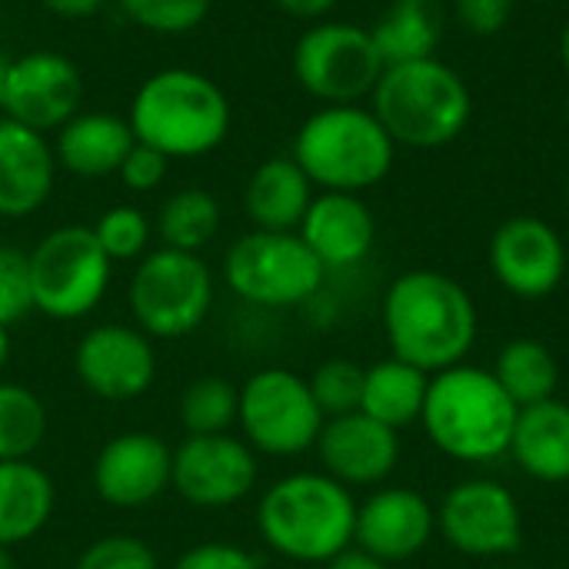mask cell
I'll return each mask as SVG.
<instances>
[{"mask_svg": "<svg viewBox=\"0 0 569 569\" xmlns=\"http://www.w3.org/2000/svg\"><path fill=\"white\" fill-rule=\"evenodd\" d=\"M383 333L390 353L440 373L467 363L477 343V303L460 280L440 270H407L383 297Z\"/></svg>", "mask_w": 569, "mask_h": 569, "instance_id": "cell-1", "label": "cell"}, {"mask_svg": "<svg viewBox=\"0 0 569 569\" xmlns=\"http://www.w3.org/2000/svg\"><path fill=\"white\" fill-rule=\"evenodd\" d=\"M127 123L137 143L160 150L167 160H200L227 140L233 110L213 77L163 67L137 87Z\"/></svg>", "mask_w": 569, "mask_h": 569, "instance_id": "cell-2", "label": "cell"}, {"mask_svg": "<svg viewBox=\"0 0 569 569\" xmlns=\"http://www.w3.org/2000/svg\"><path fill=\"white\" fill-rule=\"evenodd\" d=\"M357 500L353 490L323 470L287 473L270 483L257 503L260 540L293 563H330L353 547Z\"/></svg>", "mask_w": 569, "mask_h": 569, "instance_id": "cell-3", "label": "cell"}, {"mask_svg": "<svg viewBox=\"0 0 569 569\" xmlns=\"http://www.w3.org/2000/svg\"><path fill=\"white\" fill-rule=\"evenodd\" d=\"M520 407L507 397L493 370L457 363L430 373L423 430L430 443L457 463H493L510 453Z\"/></svg>", "mask_w": 569, "mask_h": 569, "instance_id": "cell-4", "label": "cell"}, {"mask_svg": "<svg viewBox=\"0 0 569 569\" xmlns=\"http://www.w3.org/2000/svg\"><path fill=\"white\" fill-rule=\"evenodd\" d=\"M370 110L387 127L393 143L433 150L453 143L473 117L467 80L440 57L383 67Z\"/></svg>", "mask_w": 569, "mask_h": 569, "instance_id": "cell-5", "label": "cell"}, {"mask_svg": "<svg viewBox=\"0 0 569 569\" xmlns=\"http://www.w3.org/2000/svg\"><path fill=\"white\" fill-rule=\"evenodd\" d=\"M290 157L313 187L363 193L387 180L397 160V143L370 107L323 103L300 123Z\"/></svg>", "mask_w": 569, "mask_h": 569, "instance_id": "cell-6", "label": "cell"}, {"mask_svg": "<svg viewBox=\"0 0 569 569\" xmlns=\"http://www.w3.org/2000/svg\"><path fill=\"white\" fill-rule=\"evenodd\" d=\"M213 297L217 283L207 260L170 247L137 260L127 287L133 327L150 340H183L197 333L213 310Z\"/></svg>", "mask_w": 569, "mask_h": 569, "instance_id": "cell-7", "label": "cell"}, {"mask_svg": "<svg viewBox=\"0 0 569 569\" xmlns=\"http://www.w3.org/2000/svg\"><path fill=\"white\" fill-rule=\"evenodd\" d=\"M327 280L323 263L297 230H250L223 257V283L250 307L290 310L310 303Z\"/></svg>", "mask_w": 569, "mask_h": 569, "instance_id": "cell-8", "label": "cell"}, {"mask_svg": "<svg viewBox=\"0 0 569 569\" xmlns=\"http://www.w3.org/2000/svg\"><path fill=\"white\" fill-rule=\"evenodd\" d=\"M27 260L33 313H43L50 320H83L103 303L110 290L113 263L100 250L90 227L67 223L43 233Z\"/></svg>", "mask_w": 569, "mask_h": 569, "instance_id": "cell-9", "label": "cell"}, {"mask_svg": "<svg viewBox=\"0 0 569 569\" xmlns=\"http://www.w3.org/2000/svg\"><path fill=\"white\" fill-rule=\"evenodd\" d=\"M243 440L263 457H300L317 447L327 423L307 377L287 367H263L240 387L237 413Z\"/></svg>", "mask_w": 569, "mask_h": 569, "instance_id": "cell-10", "label": "cell"}, {"mask_svg": "<svg viewBox=\"0 0 569 569\" xmlns=\"http://www.w3.org/2000/svg\"><path fill=\"white\" fill-rule=\"evenodd\" d=\"M293 77L320 103H360L373 93L383 60L367 27L317 20L293 43Z\"/></svg>", "mask_w": 569, "mask_h": 569, "instance_id": "cell-11", "label": "cell"}, {"mask_svg": "<svg viewBox=\"0 0 569 569\" xmlns=\"http://www.w3.org/2000/svg\"><path fill=\"white\" fill-rule=\"evenodd\" d=\"M440 537L463 557L497 560L510 557L523 543V510L513 490L497 480H463L447 490L437 510Z\"/></svg>", "mask_w": 569, "mask_h": 569, "instance_id": "cell-12", "label": "cell"}, {"mask_svg": "<svg viewBox=\"0 0 569 569\" xmlns=\"http://www.w3.org/2000/svg\"><path fill=\"white\" fill-rule=\"evenodd\" d=\"M260 480L257 450L233 433L187 437L173 447L170 490L200 510H223L253 493Z\"/></svg>", "mask_w": 569, "mask_h": 569, "instance_id": "cell-13", "label": "cell"}, {"mask_svg": "<svg viewBox=\"0 0 569 569\" xmlns=\"http://www.w3.org/2000/svg\"><path fill=\"white\" fill-rule=\"evenodd\" d=\"M83 103V73L60 50H27L23 57H10L3 117L40 130L57 133L70 117L80 113Z\"/></svg>", "mask_w": 569, "mask_h": 569, "instance_id": "cell-14", "label": "cell"}, {"mask_svg": "<svg viewBox=\"0 0 569 569\" xmlns=\"http://www.w3.org/2000/svg\"><path fill=\"white\" fill-rule=\"evenodd\" d=\"M73 370L93 397L127 403L153 387L157 350L153 340L133 323H97L77 340Z\"/></svg>", "mask_w": 569, "mask_h": 569, "instance_id": "cell-15", "label": "cell"}, {"mask_svg": "<svg viewBox=\"0 0 569 569\" xmlns=\"http://www.w3.org/2000/svg\"><path fill=\"white\" fill-rule=\"evenodd\" d=\"M567 267L563 237L540 217H510L490 237V270L520 300L550 297L563 283Z\"/></svg>", "mask_w": 569, "mask_h": 569, "instance_id": "cell-16", "label": "cell"}, {"mask_svg": "<svg viewBox=\"0 0 569 569\" xmlns=\"http://www.w3.org/2000/svg\"><path fill=\"white\" fill-rule=\"evenodd\" d=\"M173 450L147 430H127L107 440L93 460V493L117 510H140L170 490Z\"/></svg>", "mask_w": 569, "mask_h": 569, "instance_id": "cell-17", "label": "cell"}, {"mask_svg": "<svg viewBox=\"0 0 569 569\" xmlns=\"http://www.w3.org/2000/svg\"><path fill=\"white\" fill-rule=\"evenodd\" d=\"M433 533L437 510L410 487H377L363 503H357L353 543L387 567L420 557Z\"/></svg>", "mask_w": 569, "mask_h": 569, "instance_id": "cell-18", "label": "cell"}, {"mask_svg": "<svg viewBox=\"0 0 569 569\" xmlns=\"http://www.w3.org/2000/svg\"><path fill=\"white\" fill-rule=\"evenodd\" d=\"M313 450L320 457L323 473L343 483L347 490L383 487L400 463L397 430L377 423L360 410L327 420Z\"/></svg>", "mask_w": 569, "mask_h": 569, "instance_id": "cell-19", "label": "cell"}, {"mask_svg": "<svg viewBox=\"0 0 569 569\" xmlns=\"http://www.w3.org/2000/svg\"><path fill=\"white\" fill-rule=\"evenodd\" d=\"M57 187V157L47 133L0 113V220L37 213Z\"/></svg>", "mask_w": 569, "mask_h": 569, "instance_id": "cell-20", "label": "cell"}, {"mask_svg": "<svg viewBox=\"0 0 569 569\" xmlns=\"http://www.w3.org/2000/svg\"><path fill=\"white\" fill-rule=\"evenodd\" d=\"M297 233L323 270H347L370 257L377 243V220L360 193L320 190Z\"/></svg>", "mask_w": 569, "mask_h": 569, "instance_id": "cell-21", "label": "cell"}, {"mask_svg": "<svg viewBox=\"0 0 569 569\" xmlns=\"http://www.w3.org/2000/svg\"><path fill=\"white\" fill-rule=\"evenodd\" d=\"M137 137L127 117L107 110H80L53 133V157L73 177L100 180L120 170L123 157L133 150Z\"/></svg>", "mask_w": 569, "mask_h": 569, "instance_id": "cell-22", "label": "cell"}, {"mask_svg": "<svg viewBox=\"0 0 569 569\" xmlns=\"http://www.w3.org/2000/svg\"><path fill=\"white\" fill-rule=\"evenodd\" d=\"M317 187L300 170L293 157H267L247 180L243 210L253 230H280L290 233L303 223Z\"/></svg>", "mask_w": 569, "mask_h": 569, "instance_id": "cell-23", "label": "cell"}, {"mask_svg": "<svg viewBox=\"0 0 569 569\" xmlns=\"http://www.w3.org/2000/svg\"><path fill=\"white\" fill-rule=\"evenodd\" d=\"M510 457L540 483H569V403L550 397L517 413Z\"/></svg>", "mask_w": 569, "mask_h": 569, "instance_id": "cell-24", "label": "cell"}, {"mask_svg": "<svg viewBox=\"0 0 569 569\" xmlns=\"http://www.w3.org/2000/svg\"><path fill=\"white\" fill-rule=\"evenodd\" d=\"M57 487L30 460H0V547L13 550L33 540L53 517Z\"/></svg>", "mask_w": 569, "mask_h": 569, "instance_id": "cell-25", "label": "cell"}, {"mask_svg": "<svg viewBox=\"0 0 569 569\" xmlns=\"http://www.w3.org/2000/svg\"><path fill=\"white\" fill-rule=\"evenodd\" d=\"M447 30V13L440 0H390L387 10L370 27L377 53L387 67L437 57Z\"/></svg>", "mask_w": 569, "mask_h": 569, "instance_id": "cell-26", "label": "cell"}, {"mask_svg": "<svg viewBox=\"0 0 569 569\" xmlns=\"http://www.w3.org/2000/svg\"><path fill=\"white\" fill-rule=\"evenodd\" d=\"M427 390H430V373L427 370H420V367H413V363H407L400 357H387V360L367 367L360 413H367L377 423L400 433L403 427L420 423Z\"/></svg>", "mask_w": 569, "mask_h": 569, "instance_id": "cell-27", "label": "cell"}, {"mask_svg": "<svg viewBox=\"0 0 569 569\" xmlns=\"http://www.w3.org/2000/svg\"><path fill=\"white\" fill-rule=\"evenodd\" d=\"M220 200L203 190V187H183L177 193H170L160 203L157 213V237L160 247L170 250H183V253H200L203 247L213 243L217 230H220Z\"/></svg>", "mask_w": 569, "mask_h": 569, "instance_id": "cell-28", "label": "cell"}, {"mask_svg": "<svg viewBox=\"0 0 569 569\" xmlns=\"http://www.w3.org/2000/svg\"><path fill=\"white\" fill-rule=\"evenodd\" d=\"M493 377L500 380L507 397L523 410L530 403L557 397L560 367H557V357L550 353L547 343L530 340V337H517L497 353Z\"/></svg>", "mask_w": 569, "mask_h": 569, "instance_id": "cell-29", "label": "cell"}, {"mask_svg": "<svg viewBox=\"0 0 569 569\" xmlns=\"http://www.w3.org/2000/svg\"><path fill=\"white\" fill-rule=\"evenodd\" d=\"M240 413V387L220 373H203L183 387L177 417L187 437H213V433H230Z\"/></svg>", "mask_w": 569, "mask_h": 569, "instance_id": "cell-30", "label": "cell"}, {"mask_svg": "<svg viewBox=\"0 0 569 569\" xmlns=\"http://www.w3.org/2000/svg\"><path fill=\"white\" fill-rule=\"evenodd\" d=\"M43 400L10 380H0V460H30L47 437Z\"/></svg>", "mask_w": 569, "mask_h": 569, "instance_id": "cell-31", "label": "cell"}, {"mask_svg": "<svg viewBox=\"0 0 569 569\" xmlns=\"http://www.w3.org/2000/svg\"><path fill=\"white\" fill-rule=\"evenodd\" d=\"M90 230H93L100 250L110 257V263H137L150 253L153 223L133 203H117V207L103 210Z\"/></svg>", "mask_w": 569, "mask_h": 569, "instance_id": "cell-32", "label": "cell"}, {"mask_svg": "<svg viewBox=\"0 0 569 569\" xmlns=\"http://www.w3.org/2000/svg\"><path fill=\"white\" fill-rule=\"evenodd\" d=\"M363 377L367 370L347 357H333L327 363H320L307 383H310V393L320 407V413L327 420L333 417H347V413H357L360 410V400H363Z\"/></svg>", "mask_w": 569, "mask_h": 569, "instance_id": "cell-33", "label": "cell"}, {"mask_svg": "<svg viewBox=\"0 0 569 569\" xmlns=\"http://www.w3.org/2000/svg\"><path fill=\"white\" fill-rule=\"evenodd\" d=\"M117 3L137 27L160 37H180L197 30L213 7V0H117Z\"/></svg>", "mask_w": 569, "mask_h": 569, "instance_id": "cell-34", "label": "cell"}, {"mask_svg": "<svg viewBox=\"0 0 569 569\" xmlns=\"http://www.w3.org/2000/svg\"><path fill=\"white\" fill-rule=\"evenodd\" d=\"M73 569H160L157 553L150 543L130 533H110L93 540L80 557Z\"/></svg>", "mask_w": 569, "mask_h": 569, "instance_id": "cell-35", "label": "cell"}, {"mask_svg": "<svg viewBox=\"0 0 569 569\" xmlns=\"http://www.w3.org/2000/svg\"><path fill=\"white\" fill-rule=\"evenodd\" d=\"M27 313H33L30 260L20 247L0 243V323L13 327Z\"/></svg>", "mask_w": 569, "mask_h": 569, "instance_id": "cell-36", "label": "cell"}, {"mask_svg": "<svg viewBox=\"0 0 569 569\" xmlns=\"http://www.w3.org/2000/svg\"><path fill=\"white\" fill-rule=\"evenodd\" d=\"M167 170H170V160L160 150H153L147 143H133V150L123 157L117 177L130 193H153L167 180Z\"/></svg>", "mask_w": 569, "mask_h": 569, "instance_id": "cell-37", "label": "cell"}, {"mask_svg": "<svg viewBox=\"0 0 569 569\" xmlns=\"http://www.w3.org/2000/svg\"><path fill=\"white\" fill-rule=\"evenodd\" d=\"M173 569H263V563L257 553H250L237 543L207 540V543H197L187 553H180Z\"/></svg>", "mask_w": 569, "mask_h": 569, "instance_id": "cell-38", "label": "cell"}, {"mask_svg": "<svg viewBox=\"0 0 569 569\" xmlns=\"http://www.w3.org/2000/svg\"><path fill=\"white\" fill-rule=\"evenodd\" d=\"M517 0H453V17L477 37H493L513 20Z\"/></svg>", "mask_w": 569, "mask_h": 569, "instance_id": "cell-39", "label": "cell"}, {"mask_svg": "<svg viewBox=\"0 0 569 569\" xmlns=\"http://www.w3.org/2000/svg\"><path fill=\"white\" fill-rule=\"evenodd\" d=\"M43 10H50L53 17H63V20H87V17H97L107 3L113 0H40Z\"/></svg>", "mask_w": 569, "mask_h": 569, "instance_id": "cell-40", "label": "cell"}, {"mask_svg": "<svg viewBox=\"0 0 569 569\" xmlns=\"http://www.w3.org/2000/svg\"><path fill=\"white\" fill-rule=\"evenodd\" d=\"M287 17H297V20H323L337 0H273Z\"/></svg>", "mask_w": 569, "mask_h": 569, "instance_id": "cell-41", "label": "cell"}, {"mask_svg": "<svg viewBox=\"0 0 569 569\" xmlns=\"http://www.w3.org/2000/svg\"><path fill=\"white\" fill-rule=\"evenodd\" d=\"M327 569H390L383 560H377L373 553H367V550H360L357 543L353 547H347L343 553H337Z\"/></svg>", "mask_w": 569, "mask_h": 569, "instance_id": "cell-42", "label": "cell"}, {"mask_svg": "<svg viewBox=\"0 0 569 569\" xmlns=\"http://www.w3.org/2000/svg\"><path fill=\"white\" fill-rule=\"evenodd\" d=\"M10 353H13V340H10V327L0 323V373L7 370L10 363Z\"/></svg>", "mask_w": 569, "mask_h": 569, "instance_id": "cell-43", "label": "cell"}, {"mask_svg": "<svg viewBox=\"0 0 569 569\" xmlns=\"http://www.w3.org/2000/svg\"><path fill=\"white\" fill-rule=\"evenodd\" d=\"M7 73H10V57L0 53V110H3V93H7Z\"/></svg>", "mask_w": 569, "mask_h": 569, "instance_id": "cell-44", "label": "cell"}, {"mask_svg": "<svg viewBox=\"0 0 569 569\" xmlns=\"http://www.w3.org/2000/svg\"><path fill=\"white\" fill-rule=\"evenodd\" d=\"M560 63H563V70H567L569 77V23L563 27V33H560Z\"/></svg>", "mask_w": 569, "mask_h": 569, "instance_id": "cell-45", "label": "cell"}, {"mask_svg": "<svg viewBox=\"0 0 569 569\" xmlns=\"http://www.w3.org/2000/svg\"><path fill=\"white\" fill-rule=\"evenodd\" d=\"M0 569H13V557H10L7 547H0Z\"/></svg>", "mask_w": 569, "mask_h": 569, "instance_id": "cell-46", "label": "cell"}, {"mask_svg": "<svg viewBox=\"0 0 569 569\" xmlns=\"http://www.w3.org/2000/svg\"><path fill=\"white\" fill-rule=\"evenodd\" d=\"M567 207H569V173H567Z\"/></svg>", "mask_w": 569, "mask_h": 569, "instance_id": "cell-47", "label": "cell"}, {"mask_svg": "<svg viewBox=\"0 0 569 569\" xmlns=\"http://www.w3.org/2000/svg\"><path fill=\"white\" fill-rule=\"evenodd\" d=\"M543 3H563V0H543Z\"/></svg>", "mask_w": 569, "mask_h": 569, "instance_id": "cell-48", "label": "cell"}, {"mask_svg": "<svg viewBox=\"0 0 569 569\" xmlns=\"http://www.w3.org/2000/svg\"><path fill=\"white\" fill-rule=\"evenodd\" d=\"M567 120H569V97H567Z\"/></svg>", "mask_w": 569, "mask_h": 569, "instance_id": "cell-49", "label": "cell"}]
</instances>
